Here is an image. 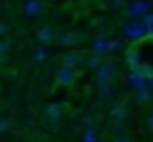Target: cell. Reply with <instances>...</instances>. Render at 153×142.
I'll use <instances>...</instances> for the list:
<instances>
[{
  "instance_id": "cell-1",
  "label": "cell",
  "mask_w": 153,
  "mask_h": 142,
  "mask_svg": "<svg viewBox=\"0 0 153 142\" xmlns=\"http://www.w3.org/2000/svg\"><path fill=\"white\" fill-rule=\"evenodd\" d=\"M94 77H97V84H113V79H115V65L103 61V63L99 65Z\"/></svg>"
},
{
  "instance_id": "cell-2",
  "label": "cell",
  "mask_w": 153,
  "mask_h": 142,
  "mask_svg": "<svg viewBox=\"0 0 153 142\" xmlns=\"http://www.w3.org/2000/svg\"><path fill=\"white\" fill-rule=\"evenodd\" d=\"M76 69H67V67H59L57 73H55V82L57 86H71L74 79H76Z\"/></svg>"
},
{
  "instance_id": "cell-3",
  "label": "cell",
  "mask_w": 153,
  "mask_h": 142,
  "mask_svg": "<svg viewBox=\"0 0 153 142\" xmlns=\"http://www.w3.org/2000/svg\"><path fill=\"white\" fill-rule=\"evenodd\" d=\"M21 11L25 17H36L40 13H44V2L42 0H25L21 4Z\"/></svg>"
},
{
  "instance_id": "cell-4",
  "label": "cell",
  "mask_w": 153,
  "mask_h": 142,
  "mask_svg": "<svg viewBox=\"0 0 153 142\" xmlns=\"http://www.w3.org/2000/svg\"><path fill=\"white\" fill-rule=\"evenodd\" d=\"M55 42H59L61 46H74V44H78V42H80V34H78V32H74V29H63V32H59V34H57Z\"/></svg>"
},
{
  "instance_id": "cell-5",
  "label": "cell",
  "mask_w": 153,
  "mask_h": 142,
  "mask_svg": "<svg viewBox=\"0 0 153 142\" xmlns=\"http://www.w3.org/2000/svg\"><path fill=\"white\" fill-rule=\"evenodd\" d=\"M82 52L78 50H69V52H63L61 54V67H67V69H76L80 63H82Z\"/></svg>"
},
{
  "instance_id": "cell-6",
  "label": "cell",
  "mask_w": 153,
  "mask_h": 142,
  "mask_svg": "<svg viewBox=\"0 0 153 142\" xmlns=\"http://www.w3.org/2000/svg\"><path fill=\"white\" fill-rule=\"evenodd\" d=\"M42 115H44L46 121H59V119L63 117V104H61V102H48V104L44 107Z\"/></svg>"
},
{
  "instance_id": "cell-7",
  "label": "cell",
  "mask_w": 153,
  "mask_h": 142,
  "mask_svg": "<svg viewBox=\"0 0 153 142\" xmlns=\"http://www.w3.org/2000/svg\"><path fill=\"white\" fill-rule=\"evenodd\" d=\"M124 36L126 38H130V40H140L143 36H145V27H143V23L140 21H136V23H128L126 27H124ZM134 42V44H136Z\"/></svg>"
},
{
  "instance_id": "cell-8",
  "label": "cell",
  "mask_w": 153,
  "mask_h": 142,
  "mask_svg": "<svg viewBox=\"0 0 153 142\" xmlns=\"http://www.w3.org/2000/svg\"><path fill=\"white\" fill-rule=\"evenodd\" d=\"M36 38H38V42L44 46V44L55 42L57 34H55V29H53L51 25H42V27H38V29H36Z\"/></svg>"
},
{
  "instance_id": "cell-9",
  "label": "cell",
  "mask_w": 153,
  "mask_h": 142,
  "mask_svg": "<svg viewBox=\"0 0 153 142\" xmlns=\"http://www.w3.org/2000/svg\"><path fill=\"white\" fill-rule=\"evenodd\" d=\"M126 63H128V67L134 71L138 65H140V57H138V46L136 44H132L128 50H126Z\"/></svg>"
},
{
  "instance_id": "cell-10",
  "label": "cell",
  "mask_w": 153,
  "mask_h": 142,
  "mask_svg": "<svg viewBox=\"0 0 153 142\" xmlns=\"http://www.w3.org/2000/svg\"><path fill=\"white\" fill-rule=\"evenodd\" d=\"M97 94L101 100H111L115 96V86L113 84H99L97 86Z\"/></svg>"
},
{
  "instance_id": "cell-11",
  "label": "cell",
  "mask_w": 153,
  "mask_h": 142,
  "mask_svg": "<svg viewBox=\"0 0 153 142\" xmlns=\"http://www.w3.org/2000/svg\"><path fill=\"white\" fill-rule=\"evenodd\" d=\"M90 52L103 57V54L107 52V40H105V38H92V40H90Z\"/></svg>"
},
{
  "instance_id": "cell-12",
  "label": "cell",
  "mask_w": 153,
  "mask_h": 142,
  "mask_svg": "<svg viewBox=\"0 0 153 142\" xmlns=\"http://www.w3.org/2000/svg\"><path fill=\"white\" fill-rule=\"evenodd\" d=\"M147 4H145V0H134V2L128 7V15L130 17H140V15H145L147 13Z\"/></svg>"
},
{
  "instance_id": "cell-13",
  "label": "cell",
  "mask_w": 153,
  "mask_h": 142,
  "mask_svg": "<svg viewBox=\"0 0 153 142\" xmlns=\"http://www.w3.org/2000/svg\"><path fill=\"white\" fill-rule=\"evenodd\" d=\"M126 113H128V109H126V104L124 102H117V104H113L111 107V119L113 121H124V117H126Z\"/></svg>"
},
{
  "instance_id": "cell-14",
  "label": "cell",
  "mask_w": 153,
  "mask_h": 142,
  "mask_svg": "<svg viewBox=\"0 0 153 142\" xmlns=\"http://www.w3.org/2000/svg\"><path fill=\"white\" fill-rule=\"evenodd\" d=\"M82 61L86 63V67H90V69H99V65L103 63V57H99V54H94V52H88Z\"/></svg>"
},
{
  "instance_id": "cell-15",
  "label": "cell",
  "mask_w": 153,
  "mask_h": 142,
  "mask_svg": "<svg viewBox=\"0 0 153 142\" xmlns=\"http://www.w3.org/2000/svg\"><path fill=\"white\" fill-rule=\"evenodd\" d=\"M132 73H136V75H140V77H145V79H149V77H153V67L151 65H145V63H140Z\"/></svg>"
},
{
  "instance_id": "cell-16",
  "label": "cell",
  "mask_w": 153,
  "mask_h": 142,
  "mask_svg": "<svg viewBox=\"0 0 153 142\" xmlns=\"http://www.w3.org/2000/svg\"><path fill=\"white\" fill-rule=\"evenodd\" d=\"M149 96H151L149 88H138V90L134 92V100H136V102H147Z\"/></svg>"
},
{
  "instance_id": "cell-17",
  "label": "cell",
  "mask_w": 153,
  "mask_h": 142,
  "mask_svg": "<svg viewBox=\"0 0 153 142\" xmlns=\"http://www.w3.org/2000/svg\"><path fill=\"white\" fill-rule=\"evenodd\" d=\"M130 84L138 90V88H147V79L145 77H140V75H136V73H130Z\"/></svg>"
},
{
  "instance_id": "cell-18",
  "label": "cell",
  "mask_w": 153,
  "mask_h": 142,
  "mask_svg": "<svg viewBox=\"0 0 153 142\" xmlns=\"http://www.w3.org/2000/svg\"><path fill=\"white\" fill-rule=\"evenodd\" d=\"M120 48H122V42H120L117 38L107 40V52H115V50H120Z\"/></svg>"
},
{
  "instance_id": "cell-19",
  "label": "cell",
  "mask_w": 153,
  "mask_h": 142,
  "mask_svg": "<svg viewBox=\"0 0 153 142\" xmlns=\"http://www.w3.org/2000/svg\"><path fill=\"white\" fill-rule=\"evenodd\" d=\"M9 50H11V44H9V40L0 38V59H4V57L9 54Z\"/></svg>"
},
{
  "instance_id": "cell-20",
  "label": "cell",
  "mask_w": 153,
  "mask_h": 142,
  "mask_svg": "<svg viewBox=\"0 0 153 142\" xmlns=\"http://www.w3.org/2000/svg\"><path fill=\"white\" fill-rule=\"evenodd\" d=\"M46 57H48V52H46V48H44V46H38V48L34 50V59H36L38 63H40V61H44Z\"/></svg>"
},
{
  "instance_id": "cell-21",
  "label": "cell",
  "mask_w": 153,
  "mask_h": 142,
  "mask_svg": "<svg viewBox=\"0 0 153 142\" xmlns=\"http://www.w3.org/2000/svg\"><path fill=\"white\" fill-rule=\"evenodd\" d=\"M140 23H143V27H145V29L153 27V13H145V15H143V19H140Z\"/></svg>"
},
{
  "instance_id": "cell-22",
  "label": "cell",
  "mask_w": 153,
  "mask_h": 142,
  "mask_svg": "<svg viewBox=\"0 0 153 142\" xmlns=\"http://www.w3.org/2000/svg\"><path fill=\"white\" fill-rule=\"evenodd\" d=\"M9 129H11V121L4 119V117H0V134H4V132H9Z\"/></svg>"
},
{
  "instance_id": "cell-23",
  "label": "cell",
  "mask_w": 153,
  "mask_h": 142,
  "mask_svg": "<svg viewBox=\"0 0 153 142\" xmlns=\"http://www.w3.org/2000/svg\"><path fill=\"white\" fill-rule=\"evenodd\" d=\"M84 142H97V136H94L92 127H90V129H86V134H84Z\"/></svg>"
},
{
  "instance_id": "cell-24",
  "label": "cell",
  "mask_w": 153,
  "mask_h": 142,
  "mask_svg": "<svg viewBox=\"0 0 153 142\" xmlns=\"http://www.w3.org/2000/svg\"><path fill=\"white\" fill-rule=\"evenodd\" d=\"M11 32V25L7 23V21H0V36H4V34H9Z\"/></svg>"
},
{
  "instance_id": "cell-25",
  "label": "cell",
  "mask_w": 153,
  "mask_h": 142,
  "mask_svg": "<svg viewBox=\"0 0 153 142\" xmlns=\"http://www.w3.org/2000/svg\"><path fill=\"white\" fill-rule=\"evenodd\" d=\"M113 142H132V140H130L128 136H117V138H115Z\"/></svg>"
},
{
  "instance_id": "cell-26",
  "label": "cell",
  "mask_w": 153,
  "mask_h": 142,
  "mask_svg": "<svg viewBox=\"0 0 153 142\" xmlns=\"http://www.w3.org/2000/svg\"><path fill=\"white\" fill-rule=\"evenodd\" d=\"M113 7L115 9H122V7H126V2H124V0H113Z\"/></svg>"
},
{
  "instance_id": "cell-27",
  "label": "cell",
  "mask_w": 153,
  "mask_h": 142,
  "mask_svg": "<svg viewBox=\"0 0 153 142\" xmlns=\"http://www.w3.org/2000/svg\"><path fill=\"white\" fill-rule=\"evenodd\" d=\"M147 125H149V129L153 132V113H151V115L147 117Z\"/></svg>"
},
{
  "instance_id": "cell-28",
  "label": "cell",
  "mask_w": 153,
  "mask_h": 142,
  "mask_svg": "<svg viewBox=\"0 0 153 142\" xmlns=\"http://www.w3.org/2000/svg\"><path fill=\"white\" fill-rule=\"evenodd\" d=\"M147 88H153V77H149V82H147Z\"/></svg>"
},
{
  "instance_id": "cell-29",
  "label": "cell",
  "mask_w": 153,
  "mask_h": 142,
  "mask_svg": "<svg viewBox=\"0 0 153 142\" xmlns=\"http://www.w3.org/2000/svg\"><path fill=\"white\" fill-rule=\"evenodd\" d=\"M145 4L147 7H153V0H145Z\"/></svg>"
}]
</instances>
